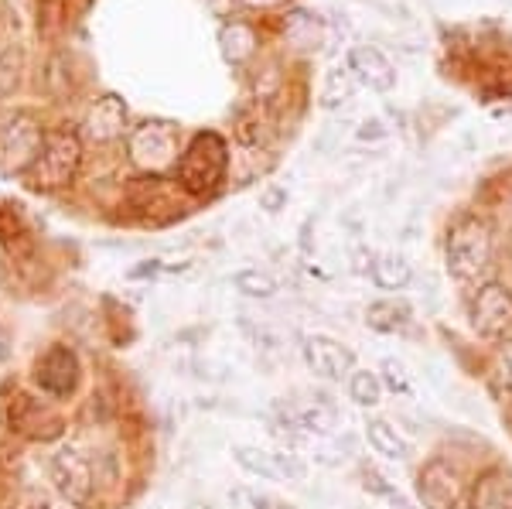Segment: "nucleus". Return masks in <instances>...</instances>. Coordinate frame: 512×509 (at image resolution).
<instances>
[{"instance_id": "20", "label": "nucleus", "mask_w": 512, "mask_h": 509, "mask_svg": "<svg viewBox=\"0 0 512 509\" xmlns=\"http://www.w3.org/2000/svg\"><path fill=\"white\" fill-rule=\"evenodd\" d=\"M233 458H236L239 469H246L250 475H260V479H267V482H284L280 465H277V451L253 448V445H233Z\"/></svg>"}, {"instance_id": "11", "label": "nucleus", "mask_w": 512, "mask_h": 509, "mask_svg": "<svg viewBox=\"0 0 512 509\" xmlns=\"http://www.w3.org/2000/svg\"><path fill=\"white\" fill-rule=\"evenodd\" d=\"M123 130H127V103L120 100V96L106 93L99 96V100L89 106L86 113V123H82V137L93 144H113L123 137Z\"/></svg>"}, {"instance_id": "16", "label": "nucleus", "mask_w": 512, "mask_h": 509, "mask_svg": "<svg viewBox=\"0 0 512 509\" xmlns=\"http://www.w3.org/2000/svg\"><path fill=\"white\" fill-rule=\"evenodd\" d=\"M472 509H512V475L506 469H489L478 475L472 489Z\"/></svg>"}, {"instance_id": "23", "label": "nucleus", "mask_w": 512, "mask_h": 509, "mask_svg": "<svg viewBox=\"0 0 512 509\" xmlns=\"http://www.w3.org/2000/svg\"><path fill=\"white\" fill-rule=\"evenodd\" d=\"M233 287H236L239 294H243V298H256V301H270L280 291L277 277L267 274V270H260V267L239 270V274L233 277Z\"/></svg>"}, {"instance_id": "27", "label": "nucleus", "mask_w": 512, "mask_h": 509, "mask_svg": "<svg viewBox=\"0 0 512 509\" xmlns=\"http://www.w3.org/2000/svg\"><path fill=\"white\" fill-rule=\"evenodd\" d=\"M352 96V79L345 69H332L328 72V82H325V106L335 110L338 103H345Z\"/></svg>"}, {"instance_id": "19", "label": "nucleus", "mask_w": 512, "mask_h": 509, "mask_svg": "<svg viewBox=\"0 0 512 509\" xmlns=\"http://www.w3.org/2000/svg\"><path fill=\"white\" fill-rule=\"evenodd\" d=\"M284 38H287V45L308 52V48H318L321 41H325V24L308 11H291L284 18Z\"/></svg>"}, {"instance_id": "7", "label": "nucleus", "mask_w": 512, "mask_h": 509, "mask_svg": "<svg viewBox=\"0 0 512 509\" xmlns=\"http://www.w3.org/2000/svg\"><path fill=\"white\" fill-rule=\"evenodd\" d=\"M472 328L482 339H502L512 328V291L506 284H482L472 301Z\"/></svg>"}, {"instance_id": "25", "label": "nucleus", "mask_w": 512, "mask_h": 509, "mask_svg": "<svg viewBox=\"0 0 512 509\" xmlns=\"http://www.w3.org/2000/svg\"><path fill=\"white\" fill-rule=\"evenodd\" d=\"M21 69H24V55L18 45H7L4 52H0V103L7 100V96L18 89L21 82Z\"/></svg>"}, {"instance_id": "1", "label": "nucleus", "mask_w": 512, "mask_h": 509, "mask_svg": "<svg viewBox=\"0 0 512 509\" xmlns=\"http://www.w3.org/2000/svg\"><path fill=\"white\" fill-rule=\"evenodd\" d=\"M229 168V147L216 134V130H205L195 134L192 144L181 151L178 161V182L188 195H212L222 185Z\"/></svg>"}, {"instance_id": "18", "label": "nucleus", "mask_w": 512, "mask_h": 509, "mask_svg": "<svg viewBox=\"0 0 512 509\" xmlns=\"http://www.w3.org/2000/svg\"><path fill=\"white\" fill-rule=\"evenodd\" d=\"M219 45L229 65H246L256 55V31L243 21H229L219 31Z\"/></svg>"}, {"instance_id": "24", "label": "nucleus", "mask_w": 512, "mask_h": 509, "mask_svg": "<svg viewBox=\"0 0 512 509\" xmlns=\"http://www.w3.org/2000/svg\"><path fill=\"white\" fill-rule=\"evenodd\" d=\"M349 400L359 407H379L383 404V380L373 369H352L349 376Z\"/></svg>"}, {"instance_id": "6", "label": "nucleus", "mask_w": 512, "mask_h": 509, "mask_svg": "<svg viewBox=\"0 0 512 509\" xmlns=\"http://www.w3.org/2000/svg\"><path fill=\"white\" fill-rule=\"evenodd\" d=\"M52 479H55V489H59L72 506H79V509L93 506L96 472H93V462H89L79 448H62L59 455L52 458Z\"/></svg>"}, {"instance_id": "14", "label": "nucleus", "mask_w": 512, "mask_h": 509, "mask_svg": "<svg viewBox=\"0 0 512 509\" xmlns=\"http://www.w3.org/2000/svg\"><path fill=\"white\" fill-rule=\"evenodd\" d=\"M349 72L373 93H390L396 86V69L390 65L379 48L373 45H355L349 52Z\"/></svg>"}, {"instance_id": "15", "label": "nucleus", "mask_w": 512, "mask_h": 509, "mask_svg": "<svg viewBox=\"0 0 512 509\" xmlns=\"http://www.w3.org/2000/svg\"><path fill=\"white\" fill-rule=\"evenodd\" d=\"M0 250L14 260L31 257V250H35L31 229L24 223V212L18 202H0Z\"/></svg>"}, {"instance_id": "32", "label": "nucleus", "mask_w": 512, "mask_h": 509, "mask_svg": "<svg viewBox=\"0 0 512 509\" xmlns=\"http://www.w3.org/2000/svg\"><path fill=\"white\" fill-rule=\"evenodd\" d=\"M7 352H11V346H7V335H4V328H0V363L7 359Z\"/></svg>"}, {"instance_id": "28", "label": "nucleus", "mask_w": 512, "mask_h": 509, "mask_svg": "<svg viewBox=\"0 0 512 509\" xmlns=\"http://www.w3.org/2000/svg\"><path fill=\"white\" fill-rule=\"evenodd\" d=\"M383 376H379V380H383V387H390L393 393H403V397H407L410 393V376H407V366L400 363V359H383Z\"/></svg>"}, {"instance_id": "13", "label": "nucleus", "mask_w": 512, "mask_h": 509, "mask_svg": "<svg viewBox=\"0 0 512 509\" xmlns=\"http://www.w3.org/2000/svg\"><path fill=\"white\" fill-rule=\"evenodd\" d=\"M284 428L294 438H332L338 431V410L332 404H301L284 410Z\"/></svg>"}, {"instance_id": "10", "label": "nucleus", "mask_w": 512, "mask_h": 509, "mask_svg": "<svg viewBox=\"0 0 512 509\" xmlns=\"http://www.w3.org/2000/svg\"><path fill=\"white\" fill-rule=\"evenodd\" d=\"M7 421L18 434L35 441H52L62 434V417L48 410L41 400H31L28 393H14L11 404H7Z\"/></svg>"}, {"instance_id": "31", "label": "nucleus", "mask_w": 512, "mask_h": 509, "mask_svg": "<svg viewBox=\"0 0 512 509\" xmlns=\"http://www.w3.org/2000/svg\"><path fill=\"white\" fill-rule=\"evenodd\" d=\"M287 202V192L284 188H267V192H263V209L267 212H280V205Z\"/></svg>"}, {"instance_id": "4", "label": "nucleus", "mask_w": 512, "mask_h": 509, "mask_svg": "<svg viewBox=\"0 0 512 509\" xmlns=\"http://www.w3.org/2000/svg\"><path fill=\"white\" fill-rule=\"evenodd\" d=\"M130 161L147 175H161L168 168H178V130L168 120H144L140 127L130 130L127 137Z\"/></svg>"}, {"instance_id": "34", "label": "nucleus", "mask_w": 512, "mask_h": 509, "mask_svg": "<svg viewBox=\"0 0 512 509\" xmlns=\"http://www.w3.org/2000/svg\"><path fill=\"white\" fill-rule=\"evenodd\" d=\"M243 4H250V7H277L280 0H243Z\"/></svg>"}, {"instance_id": "17", "label": "nucleus", "mask_w": 512, "mask_h": 509, "mask_svg": "<svg viewBox=\"0 0 512 509\" xmlns=\"http://www.w3.org/2000/svg\"><path fill=\"white\" fill-rule=\"evenodd\" d=\"M366 441L373 445L376 455L390 458V462H407V458L414 455L410 441L403 438L390 421H383V417H369L366 421Z\"/></svg>"}, {"instance_id": "30", "label": "nucleus", "mask_w": 512, "mask_h": 509, "mask_svg": "<svg viewBox=\"0 0 512 509\" xmlns=\"http://www.w3.org/2000/svg\"><path fill=\"white\" fill-rule=\"evenodd\" d=\"M386 137V127L379 120H366L359 127V141H383Z\"/></svg>"}, {"instance_id": "26", "label": "nucleus", "mask_w": 512, "mask_h": 509, "mask_svg": "<svg viewBox=\"0 0 512 509\" xmlns=\"http://www.w3.org/2000/svg\"><path fill=\"white\" fill-rule=\"evenodd\" d=\"M489 387L495 397H512V342L499 349V356H495V363L489 369Z\"/></svg>"}, {"instance_id": "2", "label": "nucleus", "mask_w": 512, "mask_h": 509, "mask_svg": "<svg viewBox=\"0 0 512 509\" xmlns=\"http://www.w3.org/2000/svg\"><path fill=\"white\" fill-rule=\"evenodd\" d=\"M82 164V141L72 130H52L45 137V147L35 158L28 171H24V185L35 188V192H55V188H65L76 178Z\"/></svg>"}, {"instance_id": "33", "label": "nucleus", "mask_w": 512, "mask_h": 509, "mask_svg": "<svg viewBox=\"0 0 512 509\" xmlns=\"http://www.w3.org/2000/svg\"><path fill=\"white\" fill-rule=\"evenodd\" d=\"M18 509H48V503H45V499H28V503L18 506Z\"/></svg>"}, {"instance_id": "29", "label": "nucleus", "mask_w": 512, "mask_h": 509, "mask_svg": "<svg viewBox=\"0 0 512 509\" xmlns=\"http://www.w3.org/2000/svg\"><path fill=\"white\" fill-rule=\"evenodd\" d=\"M277 465H280V475L287 482H304L308 479V465L301 462L297 451H277Z\"/></svg>"}, {"instance_id": "12", "label": "nucleus", "mask_w": 512, "mask_h": 509, "mask_svg": "<svg viewBox=\"0 0 512 509\" xmlns=\"http://www.w3.org/2000/svg\"><path fill=\"white\" fill-rule=\"evenodd\" d=\"M35 380L48 397H69L79 387V359L65 346L48 349L35 369Z\"/></svg>"}, {"instance_id": "8", "label": "nucleus", "mask_w": 512, "mask_h": 509, "mask_svg": "<svg viewBox=\"0 0 512 509\" xmlns=\"http://www.w3.org/2000/svg\"><path fill=\"white\" fill-rule=\"evenodd\" d=\"M417 503L424 509H458L461 506V475L444 458H431L417 472Z\"/></svg>"}, {"instance_id": "5", "label": "nucleus", "mask_w": 512, "mask_h": 509, "mask_svg": "<svg viewBox=\"0 0 512 509\" xmlns=\"http://www.w3.org/2000/svg\"><path fill=\"white\" fill-rule=\"evenodd\" d=\"M45 127L35 113L21 110L0 127V175H24L45 147Z\"/></svg>"}, {"instance_id": "21", "label": "nucleus", "mask_w": 512, "mask_h": 509, "mask_svg": "<svg viewBox=\"0 0 512 509\" xmlns=\"http://www.w3.org/2000/svg\"><path fill=\"white\" fill-rule=\"evenodd\" d=\"M366 325L376 328V332H403L410 325V305L407 301H393V298H383V301H373L366 308Z\"/></svg>"}, {"instance_id": "22", "label": "nucleus", "mask_w": 512, "mask_h": 509, "mask_svg": "<svg viewBox=\"0 0 512 509\" xmlns=\"http://www.w3.org/2000/svg\"><path fill=\"white\" fill-rule=\"evenodd\" d=\"M373 281L376 287H383V291H403V287L414 281V267H410L407 257H400V253H383L373 264Z\"/></svg>"}, {"instance_id": "9", "label": "nucleus", "mask_w": 512, "mask_h": 509, "mask_svg": "<svg viewBox=\"0 0 512 509\" xmlns=\"http://www.w3.org/2000/svg\"><path fill=\"white\" fill-rule=\"evenodd\" d=\"M304 366L321 380H349L355 369V356L349 346H342L332 335H308L301 346Z\"/></svg>"}, {"instance_id": "3", "label": "nucleus", "mask_w": 512, "mask_h": 509, "mask_svg": "<svg viewBox=\"0 0 512 509\" xmlns=\"http://www.w3.org/2000/svg\"><path fill=\"white\" fill-rule=\"evenodd\" d=\"M448 270L458 281H475L492 264V229L482 219H458L448 233Z\"/></svg>"}]
</instances>
